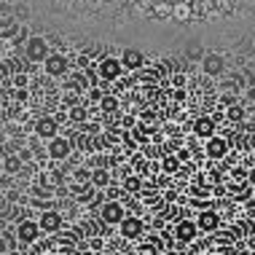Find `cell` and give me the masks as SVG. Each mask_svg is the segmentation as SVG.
<instances>
[{"label": "cell", "instance_id": "cell-1", "mask_svg": "<svg viewBox=\"0 0 255 255\" xmlns=\"http://www.w3.org/2000/svg\"><path fill=\"white\" fill-rule=\"evenodd\" d=\"M100 218L105 226H121V220L127 218V210H124V204L119 199H105L100 207Z\"/></svg>", "mask_w": 255, "mask_h": 255}, {"label": "cell", "instance_id": "cell-2", "mask_svg": "<svg viewBox=\"0 0 255 255\" xmlns=\"http://www.w3.org/2000/svg\"><path fill=\"white\" fill-rule=\"evenodd\" d=\"M24 54L30 62H46L49 59V40L40 35H30L24 40Z\"/></svg>", "mask_w": 255, "mask_h": 255}, {"label": "cell", "instance_id": "cell-3", "mask_svg": "<svg viewBox=\"0 0 255 255\" xmlns=\"http://www.w3.org/2000/svg\"><path fill=\"white\" fill-rule=\"evenodd\" d=\"M38 237H40V223L38 220H22V223L16 226V239L22 245L38 242Z\"/></svg>", "mask_w": 255, "mask_h": 255}, {"label": "cell", "instance_id": "cell-4", "mask_svg": "<svg viewBox=\"0 0 255 255\" xmlns=\"http://www.w3.org/2000/svg\"><path fill=\"white\" fill-rule=\"evenodd\" d=\"M199 65H202V73L212 78V75H220V73H223L226 59H223V54H218V51H207L204 59L199 62Z\"/></svg>", "mask_w": 255, "mask_h": 255}, {"label": "cell", "instance_id": "cell-5", "mask_svg": "<svg viewBox=\"0 0 255 255\" xmlns=\"http://www.w3.org/2000/svg\"><path fill=\"white\" fill-rule=\"evenodd\" d=\"M121 73H124L121 59H116V57H102L100 59V78L102 81H116V78H121Z\"/></svg>", "mask_w": 255, "mask_h": 255}, {"label": "cell", "instance_id": "cell-6", "mask_svg": "<svg viewBox=\"0 0 255 255\" xmlns=\"http://www.w3.org/2000/svg\"><path fill=\"white\" fill-rule=\"evenodd\" d=\"M73 150V140L70 137H54V140H49V156L54 158V161H62V158H67Z\"/></svg>", "mask_w": 255, "mask_h": 255}, {"label": "cell", "instance_id": "cell-7", "mask_svg": "<svg viewBox=\"0 0 255 255\" xmlns=\"http://www.w3.org/2000/svg\"><path fill=\"white\" fill-rule=\"evenodd\" d=\"M35 134L43 137V140H54V137L59 134V124H57V119H51V116H43V119H38V124H35Z\"/></svg>", "mask_w": 255, "mask_h": 255}, {"label": "cell", "instance_id": "cell-8", "mask_svg": "<svg viewBox=\"0 0 255 255\" xmlns=\"http://www.w3.org/2000/svg\"><path fill=\"white\" fill-rule=\"evenodd\" d=\"M204 153L218 161V158H223L226 153H229V142H226L223 137H218V134H215V137H210V140L204 142Z\"/></svg>", "mask_w": 255, "mask_h": 255}, {"label": "cell", "instance_id": "cell-9", "mask_svg": "<svg viewBox=\"0 0 255 255\" xmlns=\"http://www.w3.org/2000/svg\"><path fill=\"white\" fill-rule=\"evenodd\" d=\"M40 231H49V234H54V231H59L62 229V212H57V210H46V212H40Z\"/></svg>", "mask_w": 255, "mask_h": 255}, {"label": "cell", "instance_id": "cell-10", "mask_svg": "<svg viewBox=\"0 0 255 255\" xmlns=\"http://www.w3.org/2000/svg\"><path fill=\"white\" fill-rule=\"evenodd\" d=\"M196 234H199V226L191 223V220H180V223L175 226V237H177V242H183V245L194 242Z\"/></svg>", "mask_w": 255, "mask_h": 255}, {"label": "cell", "instance_id": "cell-11", "mask_svg": "<svg viewBox=\"0 0 255 255\" xmlns=\"http://www.w3.org/2000/svg\"><path fill=\"white\" fill-rule=\"evenodd\" d=\"M142 229H145V223H142L140 218H134V215H127L121 220V234L127 239H137L142 234Z\"/></svg>", "mask_w": 255, "mask_h": 255}, {"label": "cell", "instance_id": "cell-12", "mask_svg": "<svg viewBox=\"0 0 255 255\" xmlns=\"http://www.w3.org/2000/svg\"><path fill=\"white\" fill-rule=\"evenodd\" d=\"M194 134L202 137V140L215 137V119H210V116H199V119L194 121Z\"/></svg>", "mask_w": 255, "mask_h": 255}, {"label": "cell", "instance_id": "cell-13", "mask_svg": "<svg viewBox=\"0 0 255 255\" xmlns=\"http://www.w3.org/2000/svg\"><path fill=\"white\" fill-rule=\"evenodd\" d=\"M196 226H199V231L212 234V231H218V226H220V215H218L215 210H204V212H199Z\"/></svg>", "mask_w": 255, "mask_h": 255}, {"label": "cell", "instance_id": "cell-14", "mask_svg": "<svg viewBox=\"0 0 255 255\" xmlns=\"http://www.w3.org/2000/svg\"><path fill=\"white\" fill-rule=\"evenodd\" d=\"M43 67L49 75H65L67 73V57H62V54H49V59L43 62Z\"/></svg>", "mask_w": 255, "mask_h": 255}, {"label": "cell", "instance_id": "cell-15", "mask_svg": "<svg viewBox=\"0 0 255 255\" xmlns=\"http://www.w3.org/2000/svg\"><path fill=\"white\" fill-rule=\"evenodd\" d=\"M142 62H145V57H142V51H137V49H127V51L121 54L124 70H140Z\"/></svg>", "mask_w": 255, "mask_h": 255}, {"label": "cell", "instance_id": "cell-16", "mask_svg": "<svg viewBox=\"0 0 255 255\" xmlns=\"http://www.w3.org/2000/svg\"><path fill=\"white\" fill-rule=\"evenodd\" d=\"M183 54H185V59L188 62H202L204 59V46H202V40H188V43H185V49H183Z\"/></svg>", "mask_w": 255, "mask_h": 255}, {"label": "cell", "instance_id": "cell-17", "mask_svg": "<svg viewBox=\"0 0 255 255\" xmlns=\"http://www.w3.org/2000/svg\"><path fill=\"white\" fill-rule=\"evenodd\" d=\"M92 185L94 188H108L110 185V169H105V167L92 169Z\"/></svg>", "mask_w": 255, "mask_h": 255}, {"label": "cell", "instance_id": "cell-18", "mask_svg": "<svg viewBox=\"0 0 255 255\" xmlns=\"http://www.w3.org/2000/svg\"><path fill=\"white\" fill-rule=\"evenodd\" d=\"M3 172L5 175H16V172H22V156H8L3 161Z\"/></svg>", "mask_w": 255, "mask_h": 255}, {"label": "cell", "instance_id": "cell-19", "mask_svg": "<svg viewBox=\"0 0 255 255\" xmlns=\"http://www.w3.org/2000/svg\"><path fill=\"white\" fill-rule=\"evenodd\" d=\"M140 188H142L140 177H134V175L124 177V191H127V194H140Z\"/></svg>", "mask_w": 255, "mask_h": 255}, {"label": "cell", "instance_id": "cell-20", "mask_svg": "<svg viewBox=\"0 0 255 255\" xmlns=\"http://www.w3.org/2000/svg\"><path fill=\"white\" fill-rule=\"evenodd\" d=\"M226 116H229V121H242L245 119V108L242 105H229V110H226Z\"/></svg>", "mask_w": 255, "mask_h": 255}, {"label": "cell", "instance_id": "cell-21", "mask_svg": "<svg viewBox=\"0 0 255 255\" xmlns=\"http://www.w3.org/2000/svg\"><path fill=\"white\" fill-rule=\"evenodd\" d=\"M70 119H73V121H84V119H86V108H84V105H73V108H70Z\"/></svg>", "mask_w": 255, "mask_h": 255}, {"label": "cell", "instance_id": "cell-22", "mask_svg": "<svg viewBox=\"0 0 255 255\" xmlns=\"http://www.w3.org/2000/svg\"><path fill=\"white\" fill-rule=\"evenodd\" d=\"M116 105H119V100H116V97H110V94L100 100V108H102V110H108V113H110V110H116Z\"/></svg>", "mask_w": 255, "mask_h": 255}, {"label": "cell", "instance_id": "cell-23", "mask_svg": "<svg viewBox=\"0 0 255 255\" xmlns=\"http://www.w3.org/2000/svg\"><path fill=\"white\" fill-rule=\"evenodd\" d=\"M175 169H177V158L167 156V158H164V172H175Z\"/></svg>", "mask_w": 255, "mask_h": 255}, {"label": "cell", "instance_id": "cell-24", "mask_svg": "<svg viewBox=\"0 0 255 255\" xmlns=\"http://www.w3.org/2000/svg\"><path fill=\"white\" fill-rule=\"evenodd\" d=\"M32 196H35V199H40V196H43V199H51L54 191H49V188H35V191H32Z\"/></svg>", "mask_w": 255, "mask_h": 255}, {"label": "cell", "instance_id": "cell-25", "mask_svg": "<svg viewBox=\"0 0 255 255\" xmlns=\"http://www.w3.org/2000/svg\"><path fill=\"white\" fill-rule=\"evenodd\" d=\"M8 250H11V247H8V239H5V234H3V237H0V255H5Z\"/></svg>", "mask_w": 255, "mask_h": 255}, {"label": "cell", "instance_id": "cell-26", "mask_svg": "<svg viewBox=\"0 0 255 255\" xmlns=\"http://www.w3.org/2000/svg\"><path fill=\"white\" fill-rule=\"evenodd\" d=\"M75 180H92V172L84 169V172H75Z\"/></svg>", "mask_w": 255, "mask_h": 255}, {"label": "cell", "instance_id": "cell-27", "mask_svg": "<svg viewBox=\"0 0 255 255\" xmlns=\"http://www.w3.org/2000/svg\"><path fill=\"white\" fill-rule=\"evenodd\" d=\"M16 199H19V191H8V194H5V202H8V204H13V202H16Z\"/></svg>", "mask_w": 255, "mask_h": 255}, {"label": "cell", "instance_id": "cell-28", "mask_svg": "<svg viewBox=\"0 0 255 255\" xmlns=\"http://www.w3.org/2000/svg\"><path fill=\"white\" fill-rule=\"evenodd\" d=\"M247 183H250V185H255V167H253L250 172H247Z\"/></svg>", "mask_w": 255, "mask_h": 255}, {"label": "cell", "instance_id": "cell-29", "mask_svg": "<svg viewBox=\"0 0 255 255\" xmlns=\"http://www.w3.org/2000/svg\"><path fill=\"white\" fill-rule=\"evenodd\" d=\"M84 129H86V132H89V134H94V132H97V124H86V127H84Z\"/></svg>", "mask_w": 255, "mask_h": 255}, {"label": "cell", "instance_id": "cell-30", "mask_svg": "<svg viewBox=\"0 0 255 255\" xmlns=\"http://www.w3.org/2000/svg\"><path fill=\"white\" fill-rule=\"evenodd\" d=\"M5 255H19V253H16V250H8V253H5Z\"/></svg>", "mask_w": 255, "mask_h": 255}]
</instances>
